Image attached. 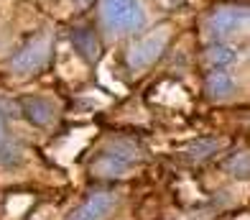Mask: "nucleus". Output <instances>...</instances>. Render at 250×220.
<instances>
[{
    "label": "nucleus",
    "instance_id": "nucleus-1",
    "mask_svg": "<svg viewBox=\"0 0 250 220\" xmlns=\"http://www.w3.org/2000/svg\"><path fill=\"white\" fill-rule=\"evenodd\" d=\"M143 159V148L135 138L118 136L105 148L100 151V156L89 164V174L95 179H120Z\"/></svg>",
    "mask_w": 250,
    "mask_h": 220
},
{
    "label": "nucleus",
    "instance_id": "nucleus-11",
    "mask_svg": "<svg viewBox=\"0 0 250 220\" xmlns=\"http://www.w3.org/2000/svg\"><path fill=\"white\" fill-rule=\"evenodd\" d=\"M204 62L212 69H225V67H232L237 62V51L232 46L222 44V41H214L212 46H207V51H204Z\"/></svg>",
    "mask_w": 250,
    "mask_h": 220
},
{
    "label": "nucleus",
    "instance_id": "nucleus-14",
    "mask_svg": "<svg viewBox=\"0 0 250 220\" xmlns=\"http://www.w3.org/2000/svg\"><path fill=\"white\" fill-rule=\"evenodd\" d=\"M13 118H21V102L0 95V121H13Z\"/></svg>",
    "mask_w": 250,
    "mask_h": 220
},
{
    "label": "nucleus",
    "instance_id": "nucleus-13",
    "mask_svg": "<svg viewBox=\"0 0 250 220\" xmlns=\"http://www.w3.org/2000/svg\"><path fill=\"white\" fill-rule=\"evenodd\" d=\"M225 171L232 174L235 179H248L250 174V159H248V151L240 148L237 154H232L230 159H225Z\"/></svg>",
    "mask_w": 250,
    "mask_h": 220
},
{
    "label": "nucleus",
    "instance_id": "nucleus-15",
    "mask_svg": "<svg viewBox=\"0 0 250 220\" xmlns=\"http://www.w3.org/2000/svg\"><path fill=\"white\" fill-rule=\"evenodd\" d=\"M69 3L74 5V8H84V5H89L92 0H69Z\"/></svg>",
    "mask_w": 250,
    "mask_h": 220
},
{
    "label": "nucleus",
    "instance_id": "nucleus-5",
    "mask_svg": "<svg viewBox=\"0 0 250 220\" xmlns=\"http://www.w3.org/2000/svg\"><path fill=\"white\" fill-rule=\"evenodd\" d=\"M248 23V8L245 5H222L217 8L207 21V31L214 41H225L240 33Z\"/></svg>",
    "mask_w": 250,
    "mask_h": 220
},
{
    "label": "nucleus",
    "instance_id": "nucleus-8",
    "mask_svg": "<svg viewBox=\"0 0 250 220\" xmlns=\"http://www.w3.org/2000/svg\"><path fill=\"white\" fill-rule=\"evenodd\" d=\"M21 164H23V148L13 138V133L5 128V121H0V167L16 169Z\"/></svg>",
    "mask_w": 250,
    "mask_h": 220
},
{
    "label": "nucleus",
    "instance_id": "nucleus-6",
    "mask_svg": "<svg viewBox=\"0 0 250 220\" xmlns=\"http://www.w3.org/2000/svg\"><path fill=\"white\" fill-rule=\"evenodd\" d=\"M115 202H118V197L112 192H97L92 197H87L66 220H102L112 213Z\"/></svg>",
    "mask_w": 250,
    "mask_h": 220
},
{
    "label": "nucleus",
    "instance_id": "nucleus-7",
    "mask_svg": "<svg viewBox=\"0 0 250 220\" xmlns=\"http://www.w3.org/2000/svg\"><path fill=\"white\" fill-rule=\"evenodd\" d=\"M21 115L39 128H46L56 121V105L46 98H26L21 102Z\"/></svg>",
    "mask_w": 250,
    "mask_h": 220
},
{
    "label": "nucleus",
    "instance_id": "nucleus-9",
    "mask_svg": "<svg viewBox=\"0 0 250 220\" xmlns=\"http://www.w3.org/2000/svg\"><path fill=\"white\" fill-rule=\"evenodd\" d=\"M72 46H74V51L82 56L84 62H95L97 54H100L97 36H95V31L89 26H79V28L72 31Z\"/></svg>",
    "mask_w": 250,
    "mask_h": 220
},
{
    "label": "nucleus",
    "instance_id": "nucleus-10",
    "mask_svg": "<svg viewBox=\"0 0 250 220\" xmlns=\"http://www.w3.org/2000/svg\"><path fill=\"white\" fill-rule=\"evenodd\" d=\"M204 90H207V95L212 100H225L235 92V79L225 69H212L207 79H204Z\"/></svg>",
    "mask_w": 250,
    "mask_h": 220
},
{
    "label": "nucleus",
    "instance_id": "nucleus-2",
    "mask_svg": "<svg viewBox=\"0 0 250 220\" xmlns=\"http://www.w3.org/2000/svg\"><path fill=\"white\" fill-rule=\"evenodd\" d=\"M51 54H54V31H41L16 51V56L10 59L8 69L16 77L39 74L41 69L51 62Z\"/></svg>",
    "mask_w": 250,
    "mask_h": 220
},
{
    "label": "nucleus",
    "instance_id": "nucleus-12",
    "mask_svg": "<svg viewBox=\"0 0 250 220\" xmlns=\"http://www.w3.org/2000/svg\"><path fill=\"white\" fill-rule=\"evenodd\" d=\"M217 148H220V141L217 138H197L194 144H189L187 146V151H184V159L187 161H204V159H209L212 154H217Z\"/></svg>",
    "mask_w": 250,
    "mask_h": 220
},
{
    "label": "nucleus",
    "instance_id": "nucleus-4",
    "mask_svg": "<svg viewBox=\"0 0 250 220\" xmlns=\"http://www.w3.org/2000/svg\"><path fill=\"white\" fill-rule=\"evenodd\" d=\"M168 33H171V28L161 26L153 33H148V36L138 39L128 49V67L135 69V72H141V69H148L153 62H158V56L164 54L166 44H168Z\"/></svg>",
    "mask_w": 250,
    "mask_h": 220
},
{
    "label": "nucleus",
    "instance_id": "nucleus-3",
    "mask_svg": "<svg viewBox=\"0 0 250 220\" xmlns=\"http://www.w3.org/2000/svg\"><path fill=\"white\" fill-rule=\"evenodd\" d=\"M102 21L112 33L130 36L146 26V8L141 0H100Z\"/></svg>",
    "mask_w": 250,
    "mask_h": 220
}]
</instances>
